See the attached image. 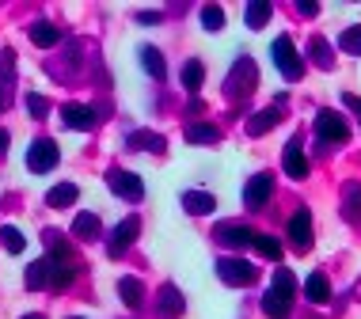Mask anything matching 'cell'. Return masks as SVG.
Listing matches in <instances>:
<instances>
[{
	"mask_svg": "<svg viewBox=\"0 0 361 319\" xmlns=\"http://www.w3.org/2000/svg\"><path fill=\"white\" fill-rule=\"evenodd\" d=\"M293 293H297L293 274H289V270H278V274H274V285L267 289V296H262V312L274 315V319H286L289 308H293Z\"/></svg>",
	"mask_w": 361,
	"mask_h": 319,
	"instance_id": "1",
	"label": "cell"
},
{
	"mask_svg": "<svg viewBox=\"0 0 361 319\" xmlns=\"http://www.w3.org/2000/svg\"><path fill=\"white\" fill-rule=\"evenodd\" d=\"M270 54H274V65L281 69V76H286V80H300V76H305V61L297 57V50H293L289 35H278L274 46H270Z\"/></svg>",
	"mask_w": 361,
	"mask_h": 319,
	"instance_id": "2",
	"label": "cell"
},
{
	"mask_svg": "<svg viewBox=\"0 0 361 319\" xmlns=\"http://www.w3.org/2000/svg\"><path fill=\"white\" fill-rule=\"evenodd\" d=\"M57 160H61V152H57L54 141H35L31 149H27V171H35V175H46V171L57 168Z\"/></svg>",
	"mask_w": 361,
	"mask_h": 319,
	"instance_id": "3",
	"label": "cell"
},
{
	"mask_svg": "<svg viewBox=\"0 0 361 319\" xmlns=\"http://www.w3.org/2000/svg\"><path fill=\"white\" fill-rule=\"evenodd\" d=\"M316 133H319V141H346L350 137V125H346V118H343V114H338V111H319L316 114Z\"/></svg>",
	"mask_w": 361,
	"mask_h": 319,
	"instance_id": "4",
	"label": "cell"
},
{
	"mask_svg": "<svg viewBox=\"0 0 361 319\" xmlns=\"http://www.w3.org/2000/svg\"><path fill=\"white\" fill-rule=\"evenodd\" d=\"M217 274H221L224 285H251V282H255V266L243 263V258H221Z\"/></svg>",
	"mask_w": 361,
	"mask_h": 319,
	"instance_id": "5",
	"label": "cell"
},
{
	"mask_svg": "<svg viewBox=\"0 0 361 319\" xmlns=\"http://www.w3.org/2000/svg\"><path fill=\"white\" fill-rule=\"evenodd\" d=\"M106 182H111V190L126 201H141L145 198V187H141V179L133 175V171H111Z\"/></svg>",
	"mask_w": 361,
	"mask_h": 319,
	"instance_id": "6",
	"label": "cell"
},
{
	"mask_svg": "<svg viewBox=\"0 0 361 319\" xmlns=\"http://www.w3.org/2000/svg\"><path fill=\"white\" fill-rule=\"evenodd\" d=\"M270 194H274V175H267V171H262V175H255V179L247 182V187H243V201H247L251 209L267 206Z\"/></svg>",
	"mask_w": 361,
	"mask_h": 319,
	"instance_id": "7",
	"label": "cell"
},
{
	"mask_svg": "<svg viewBox=\"0 0 361 319\" xmlns=\"http://www.w3.org/2000/svg\"><path fill=\"white\" fill-rule=\"evenodd\" d=\"M137 232H141V220H137V217H126V220H122V225H118V228H114V232H111V244H106V251H111V255H114V258H118V255H122V251H126V247H130V244H133V239H137Z\"/></svg>",
	"mask_w": 361,
	"mask_h": 319,
	"instance_id": "8",
	"label": "cell"
},
{
	"mask_svg": "<svg viewBox=\"0 0 361 319\" xmlns=\"http://www.w3.org/2000/svg\"><path fill=\"white\" fill-rule=\"evenodd\" d=\"M289 239H293V247H297V251H312V217H308V209H297V213H293V220H289Z\"/></svg>",
	"mask_w": 361,
	"mask_h": 319,
	"instance_id": "9",
	"label": "cell"
},
{
	"mask_svg": "<svg viewBox=\"0 0 361 319\" xmlns=\"http://www.w3.org/2000/svg\"><path fill=\"white\" fill-rule=\"evenodd\" d=\"M61 122L69 125V130H92L95 125V111L84 103H65L61 106Z\"/></svg>",
	"mask_w": 361,
	"mask_h": 319,
	"instance_id": "10",
	"label": "cell"
},
{
	"mask_svg": "<svg viewBox=\"0 0 361 319\" xmlns=\"http://www.w3.org/2000/svg\"><path fill=\"white\" fill-rule=\"evenodd\" d=\"M281 163H286V175L289 179H305L308 175V156H305V149H300V141H289L286 144V156H281Z\"/></svg>",
	"mask_w": 361,
	"mask_h": 319,
	"instance_id": "11",
	"label": "cell"
},
{
	"mask_svg": "<svg viewBox=\"0 0 361 319\" xmlns=\"http://www.w3.org/2000/svg\"><path fill=\"white\" fill-rule=\"evenodd\" d=\"M217 236H221L224 247H251L255 244V232H251L247 225H221Z\"/></svg>",
	"mask_w": 361,
	"mask_h": 319,
	"instance_id": "12",
	"label": "cell"
},
{
	"mask_svg": "<svg viewBox=\"0 0 361 319\" xmlns=\"http://www.w3.org/2000/svg\"><path fill=\"white\" fill-rule=\"evenodd\" d=\"M183 209L194 213V217H206V213L217 209V201H213V194H206V190H187V194H183Z\"/></svg>",
	"mask_w": 361,
	"mask_h": 319,
	"instance_id": "13",
	"label": "cell"
},
{
	"mask_svg": "<svg viewBox=\"0 0 361 319\" xmlns=\"http://www.w3.org/2000/svg\"><path fill=\"white\" fill-rule=\"evenodd\" d=\"M156 312H160L164 319H175L183 312V293L175 285H164L160 289V301H156Z\"/></svg>",
	"mask_w": 361,
	"mask_h": 319,
	"instance_id": "14",
	"label": "cell"
},
{
	"mask_svg": "<svg viewBox=\"0 0 361 319\" xmlns=\"http://www.w3.org/2000/svg\"><path fill=\"white\" fill-rule=\"evenodd\" d=\"M31 42L42 46V50H50V46L61 42V31H57L54 23H46V19H35L31 23Z\"/></svg>",
	"mask_w": 361,
	"mask_h": 319,
	"instance_id": "15",
	"label": "cell"
},
{
	"mask_svg": "<svg viewBox=\"0 0 361 319\" xmlns=\"http://www.w3.org/2000/svg\"><path fill=\"white\" fill-rule=\"evenodd\" d=\"M50 274H54V263L50 258H38V263H31V270H27V285L31 289H50Z\"/></svg>",
	"mask_w": 361,
	"mask_h": 319,
	"instance_id": "16",
	"label": "cell"
},
{
	"mask_svg": "<svg viewBox=\"0 0 361 319\" xmlns=\"http://www.w3.org/2000/svg\"><path fill=\"white\" fill-rule=\"evenodd\" d=\"M118 296L130 308H141L145 304V285L137 282V277H122V282H118Z\"/></svg>",
	"mask_w": 361,
	"mask_h": 319,
	"instance_id": "17",
	"label": "cell"
},
{
	"mask_svg": "<svg viewBox=\"0 0 361 319\" xmlns=\"http://www.w3.org/2000/svg\"><path fill=\"white\" fill-rule=\"evenodd\" d=\"M73 236L76 239H95L99 236V217H95V213H80V217L73 220Z\"/></svg>",
	"mask_w": 361,
	"mask_h": 319,
	"instance_id": "18",
	"label": "cell"
},
{
	"mask_svg": "<svg viewBox=\"0 0 361 319\" xmlns=\"http://www.w3.org/2000/svg\"><path fill=\"white\" fill-rule=\"evenodd\" d=\"M243 19H247L251 31H262V27H267V19H270V4H267V0H251L247 12H243Z\"/></svg>",
	"mask_w": 361,
	"mask_h": 319,
	"instance_id": "19",
	"label": "cell"
},
{
	"mask_svg": "<svg viewBox=\"0 0 361 319\" xmlns=\"http://www.w3.org/2000/svg\"><path fill=\"white\" fill-rule=\"evenodd\" d=\"M305 293H308V301L327 304V301H331V285H327V277H324V274H312L308 282H305Z\"/></svg>",
	"mask_w": 361,
	"mask_h": 319,
	"instance_id": "20",
	"label": "cell"
},
{
	"mask_svg": "<svg viewBox=\"0 0 361 319\" xmlns=\"http://www.w3.org/2000/svg\"><path fill=\"white\" fill-rule=\"evenodd\" d=\"M278 122H281V111H274V106H270V111H262V114H255V118H251L247 133H251V137H262V133H267L270 125H278Z\"/></svg>",
	"mask_w": 361,
	"mask_h": 319,
	"instance_id": "21",
	"label": "cell"
},
{
	"mask_svg": "<svg viewBox=\"0 0 361 319\" xmlns=\"http://www.w3.org/2000/svg\"><path fill=\"white\" fill-rule=\"evenodd\" d=\"M73 201H76L73 182H61V187H54L50 194H46V206H54V209H65V206H73Z\"/></svg>",
	"mask_w": 361,
	"mask_h": 319,
	"instance_id": "22",
	"label": "cell"
},
{
	"mask_svg": "<svg viewBox=\"0 0 361 319\" xmlns=\"http://www.w3.org/2000/svg\"><path fill=\"white\" fill-rule=\"evenodd\" d=\"M202 80H206V69H202V61H187V65H183V88H187V92H198Z\"/></svg>",
	"mask_w": 361,
	"mask_h": 319,
	"instance_id": "23",
	"label": "cell"
},
{
	"mask_svg": "<svg viewBox=\"0 0 361 319\" xmlns=\"http://www.w3.org/2000/svg\"><path fill=\"white\" fill-rule=\"evenodd\" d=\"M221 133H217V125H206V122H198V125H190L187 130V141H194V144H213Z\"/></svg>",
	"mask_w": 361,
	"mask_h": 319,
	"instance_id": "24",
	"label": "cell"
},
{
	"mask_svg": "<svg viewBox=\"0 0 361 319\" xmlns=\"http://www.w3.org/2000/svg\"><path fill=\"white\" fill-rule=\"evenodd\" d=\"M251 247H255L262 258H270V263H278V258H281V244L274 236H255V244H251Z\"/></svg>",
	"mask_w": 361,
	"mask_h": 319,
	"instance_id": "25",
	"label": "cell"
},
{
	"mask_svg": "<svg viewBox=\"0 0 361 319\" xmlns=\"http://www.w3.org/2000/svg\"><path fill=\"white\" fill-rule=\"evenodd\" d=\"M0 244H4L8 251H12V255H19V251L27 247V239H23V232H19V228L4 225V228H0Z\"/></svg>",
	"mask_w": 361,
	"mask_h": 319,
	"instance_id": "26",
	"label": "cell"
},
{
	"mask_svg": "<svg viewBox=\"0 0 361 319\" xmlns=\"http://www.w3.org/2000/svg\"><path fill=\"white\" fill-rule=\"evenodd\" d=\"M141 61H145V69H149L156 80H164V57H160V50H152V46H141Z\"/></svg>",
	"mask_w": 361,
	"mask_h": 319,
	"instance_id": "27",
	"label": "cell"
},
{
	"mask_svg": "<svg viewBox=\"0 0 361 319\" xmlns=\"http://www.w3.org/2000/svg\"><path fill=\"white\" fill-rule=\"evenodd\" d=\"M338 46H343L346 54L361 57V27H350V31H343V35H338Z\"/></svg>",
	"mask_w": 361,
	"mask_h": 319,
	"instance_id": "28",
	"label": "cell"
},
{
	"mask_svg": "<svg viewBox=\"0 0 361 319\" xmlns=\"http://www.w3.org/2000/svg\"><path fill=\"white\" fill-rule=\"evenodd\" d=\"M202 27H206V31H221V27H224V12H221L217 4L202 8Z\"/></svg>",
	"mask_w": 361,
	"mask_h": 319,
	"instance_id": "29",
	"label": "cell"
},
{
	"mask_svg": "<svg viewBox=\"0 0 361 319\" xmlns=\"http://www.w3.org/2000/svg\"><path fill=\"white\" fill-rule=\"evenodd\" d=\"M312 54H316L319 69H331V61H335V57H331V46L324 42V38H316V42H312Z\"/></svg>",
	"mask_w": 361,
	"mask_h": 319,
	"instance_id": "30",
	"label": "cell"
},
{
	"mask_svg": "<svg viewBox=\"0 0 361 319\" xmlns=\"http://www.w3.org/2000/svg\"><path fill=\"white\" fill-rule=\"evenodd\" d=\"M27 111H31L35 118H46V114H50V103H46L42 95H27Z\"/></svg>",
	"mask_w": 361,
	"mask_h": 319,
	"instance_id": "31",
	"label": "cell"
},
{
	"mask_svg": "<svg viewBox=\"0 0 361 319\" xmlns=\"http://www.w3.org/2000/svg\"><path fill=\"white\" fill-rule=\"evenodd\" d=\"M133 149H164V141L156 133H133Z\"/></svg>",
	"mask_w": 361,
	"mask_h": 319,
	"instance_id": "32",
	"label": "cell"
},
{
	"mask_svg": "<svg viewBox=\"0 0 361 319\" xmlns=\"http://www.w3.org/2000/svg\"><path fill=\"white\" fill-rule=\"evenodd\" d=\"M343 103L350 106V111H354L357 114V118H361V99H357V95H343Z\"/></svg>",
	"mask_w": 361,
	"mask_h": 319,
	"instance_id": "33",
	"label": "cell"
},
{
	"mask_svg": "<svg viewBox=\"0 0 361 319\" xmlns=\"http://www.w3.org/2000/svg\"><path fill=\"white\" fill-rule=\"evenodd\" d=\"M137 23H160V12H137Z\"/></svg>",
	"mask_w": 361,
	"mask_h": 319,
	"instance_id": "34",
	"label": "cell"
},
{
	"mask_svg": "<svg viewBox=\"0 0 361 319\" xmlns=\"http://www.w3.org/2000/svg\"><path fill=\"white\" fill-rule=\"evenodd\" d=\"M4 149H8V133L0 130V152H4Z\"/></svg>",
	"mask_w": 361,
	"mask_h": 319,
	"instance_id": "35",
	"label": "cell"
},
{
	"mask_svg": "<svg viewBox=\"0 0 361 319\" xmlns=\"http://www.w3.org/2000/svg\"><path fill=\"white\" fill-rule=\"evenodd\" d=\"M23 319H46V315H23Z\"/></svg>",
	"mask_w": 361,
	"mask_h": 319,
	"instance_id": "36",
	"label": "cell"
}]
</instances>
